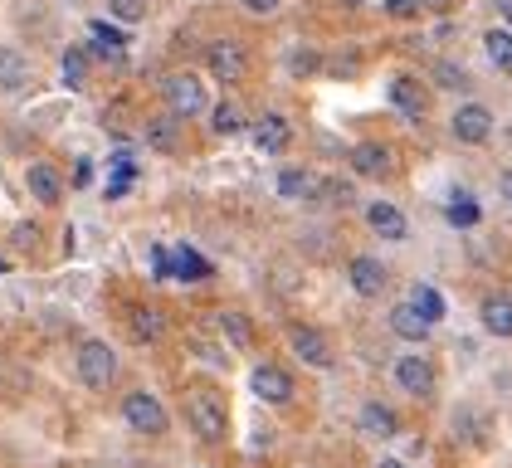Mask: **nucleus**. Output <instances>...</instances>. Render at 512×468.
I'll return each mask as SVG.
<instances>
[{
  "label": "nucleus",
  "mask_w": 512,
  "mask_h": 468,
  "mask_svg": "<svg viewBox=\"0 0 512 468\" xmlns=\"http://www.w3.org/2000/svg\"><path fill=\"white\" fill-rule=\"evenodd\" d=\"M181 410H186V425L196 429L200 444H220L225 439V400L215 395L210 386H191L186 395H181Z\"/></svg>",
  "instance_id": "f257e3e1"
},
{
  "label": "nucleus",
  "mask_w": 512,
  "mask_h": 468,
  "mask_svg": "<svg viewBox=\"0 0 512 468\" xmlns=\"http://www.w3.org/2000/svg\"><path fill=\"white\" fill-rule=\"evenodd\" d=\"M161 98H166V113L176 117V122H191L210 108V98H205V83L196 74H171L161 83Z\"/></svg>",
  "instance_id": "f03ea898"
},
{
  "label": "nucleus",
  "mask_w": 512,
  "mask_h": 468,
  "mask_svg": "<svg viewBox=\"0 0 512 468\" xmlns=\"http://www.w3.org/2000/svg\"><path fill=\"white\" fill-rule=\"evenodd\" d=\"M79 381L88 390H103V386H113L118 381V351L108 347V342H98V337H88L79 347Z\"/></svg>",
  "instance_id": "7ed1b4c3"
},
{
  "label": "nucleus",
  "mask_w": 512,
  "mask_h": 468,
  "mask_svg": "<svg viewBox=\"0 0 512 468\" xmlns=\"http://www.w3.org/2000/svg\"><path fill=\"white\" fill-rule=\"evenodd\" d=\"M122 420H127V429H137V434H166V405H161L157 395H147V390H132L127 400H122Z\"/></svg>",
  "instance_id": "20e7f679"
},
{
  "label": "nucleus",
  "mask_w": 512,
  "mask_h": 468,
  "mask_svg": "<svg viewBox=\"0 0 512 468\" xmlns=\"http://www.w3.org/2000/svg\"><path fill=\"white\" fill-rule=\"evenodd\" d=\"M205 69L220 78V83H239V78L249 74V54H244L239 39H215V44L205 49Z\"/></svg>",
  "instance_id": "39448f33"
},
{
  "label": "nucleus",
  "mask_w": 512,
  "mask_h": 468,
  "mask_svg": "<svg viewBox=\"0 0 512 468\" xmlns=\"http://www.w3.org/2000/svg\"><path fill=\"white\" fill-rule=\"evenodd\" d=\"M449 127H454V137H459V142L478 147V142H488V137H493V113H488L483 103H464V108H454Z\"/></svg>",
  "instance_id": "423d86ee"
},
{
  "label": "nucleus",
  "mask_w": 512,
  "mask_h": 468,
  "mask_svg": "<svg viewBox=\"0 0 512 468\" xmlns=\"http://www.w3.org/2000/svg\"><path fill=\"white\" fill-rule=\"evenodd\" d=\"M288 347H293V356H298L303 366H317V371L332 366V342H327L317 327H293V332H288Z\"/></svg>",
  "instance_id": "0eeeda50"
},
{
  "label": "nucleus",
  "mask_w": 512,
  "mask_h": 468,
  "mask_svg": "<svg viewBox=\"0 0 512 468\" xmlns=\"http://www.w3.org/2000/svg\"><path fill=\"white\" fill-rule=\"evenodd\" d=\"M391 108L395 113H405L410 122H420V117L430 113V93H425V83L410 78V74L391 78Z\"/></svg>",
  "instance_id": "6e6552de"
},
{
  "label": "nucleus",
  "mask_w": 512,
  "mask_h": 468,
  "mask_svg": "<svg viewBox=\"0 0 512 468\" xmlns=\"http://www.w3.org/2000/svg\"><path fill=\"white\" fill-rule=\"evenodd\" d=\"M249 386H254L259 400H269V405H288V400H293V376H288L283 366H254Z\"/></svg>",
  "instance_id": "1a4fd4ad"
},
{
  "label": "nucleus",
  "mask_w": 512,
  "mask_h": 468,
  "mask_svg": "<svg viewBox=\"0 0 512 468\" xmlns=\"http://www.w3.org/2000/svg\"><path fill=\"white\" fill-rule=\"evenodd\" d=\"M395 386L425 400V395H434V366L425 356H400L395 361Z\"/></svg>",
  "instance_id": "9d476101"
},
{
  "label": "nucleus",
  "mask_w": 512,
  "mask_h": 468,
  "mask_svg": "<svg viewBox=\"0 0 512 468\" xmlns=\"http://www.w3.org/2000/svg\"><path fill=\"white\" fill-rule=\"evenodd\" d=\"M386 283H391V273L381 259H371V254H356L352 259V288L361 298H381L386 293Z\"/></svg>",
  "instance_id": "9b49d317"
},
{
  "label": "nucleus",
  "mask_w": 512,
  "mask_h": 468,
  "mask_svg": "<svg viewBox=\"0 0 512 468\" xmlns=\"http://www.w3.org/2000/svg\"><path fill=\"white\" fill-rule=\"evenodd\" d=\"M25 186H30V195H35L40 205H59V200H64V176H59L49 161H35V166L25 171Z\"/></svg>",
  "instance_id": "f8f14e48"
},
{
  "label": "nucleus",
  "mask_w": 512,
  "mask_h": 468,
  "mask_svg": "<svg viewBox=\"0 0 512 468\" xmlns=\"http://www.w3.org/2000/svg\"><path fill=\"white\" fill-rule=\"evenodd\" d=\"M352 166L361 171V176H371V181H386V176L395 171L391 152H386L381 142H356V147H352Z\"/></svg>",
  "instance_id": "ddd939ff"
},
{
  "label": "nucleus",
  "mask_w": 512,
  "mask_h": 468,
  "mask_svg": "<svg viewBox=\"0 0 512 468\" xmlns=\"http://www.w3.org/2000/svg\"><path fill=\"white\" fill-rule=\"evenodd\" d=\"M366 225H371V234H381V239H405V234H410L405 215H400L395 205H386V200L366 205Z\"/></svg>",
  "instance_id": "4468645a"
},
{
  "label": "nucleus",
  "mask_w": 512,
  "mask_h": 468,
  "mask_svg": "<svg viewBox=\"0 0 512 468\" xmlns=\"http://www.w3.org/2000/svg\"><path fill=\"white\" fill-rule=\"evenodd\" d=\"M30 83V59L10 44H0V93H20Z\"/></svg>",
  "instance_id": "2eb2a0df"
},
{
  "label": "nucleus",
  "mask_w": 512,
  "mask_h": 468,
  "mask_svg": "<svg viewBox=\"0 0 512 468\" xmlns=\"http://www.w3.org/2000/svg\"><path fill=\"white\" fill-rule=\"evenodd\" d=\"M288 137H293V132H288V122H283L278 113L259 117V127H254V147H259V152H269V156L283 152V147H288Z\"/></svg>",
  "instance_id": "dca6fc26"
},
{
  "label": "nucleus",
  "mask_w": 512,
  "mask_h": 468,
  "mask_svg": "<svg viewBox=\"0 0 512 468\" xmlns=\"http://www.w3.org/2000/svg\"><path fill=\"white\" fill-rule=\"evenodd\" d=\"M395 410L391 405H376V400H371V405H361V434H371V439H391L395 434Z\"/></svg>",
  "instance_id": "f3484780"
},
{
  "label": "nucleus",
  "mask_w": 512,
  "mask_h": 468,
  "mask_svg": "<svg viewBox=\"0 0 512 468\" xmlns=\"http://www.w3.org/2000/svg\"><path fill=\"white\" fill-rule=\"evenodd\" d=\"M147 147H157V152H176L181 147V122L171 113H161L147 122Z\"/></svg>",
  "instance_id": "a211bd4d"
},
{
  "label": "nucleus",
  "mask_w": 512,
  "mask_h": 468,
  "mask_svg": "<svg viewBox=\"0 0 512 468\" xmlns=\"http://www.w3.org/2000/svg\"><path fill=\"white\" fill-rule=\"evenodd\" d=\"M278 195H283V200H308V195H317L313 171H303V166H288V171H278Z\"/></svg>",
  "instance_id": "6ab92c4d"
},
{
  "label": "nucleus",
  "mask_w": 512,
  "mask_h": 468,
  "mask_svg": "<svg viewBox=\"0 0 512 468\" xmlns=\"http://www.w3.org/2000/svg\"><path fill=\"white\" fill-rule=\"evenodd\" d=\"M391 327L405 337V342H425L430 337V322L420 317V312L410 308V303H395V312H391Z\"/></svg>",
  "instance_id": "aec40b11"
},
{
  "label": "nucleus",
  "mask_w": 512,
  "mask_h": 468,
  "mask_svg": "<svg viewBox=\"0 0 512 468\" xmlns=\"http://www.w3.org/2000/svg\"><path fill=\"white\" fill-rule=\"evenodd\" d=\"M405 303H410V308L420 312V317H425L430 327H434V322H439V317H444V293H439V288H430V283H415Z\"/></svg>",
  "instance_id": "412c9836"
},
{
  "label": "nucleus",
  "mask_w": 512,
  "mask_h": 468,
  "mask_svg": "<svg viewBox=\"0 0 512 468\" xmlns=\"http://www.w3.org/2000/svg\"><path fill=\"white\" fill-rule=\"evenodd\" d=\"M220 332H225V342H230L235 351L254 347V322H249L244 312H220Z\"/></svg>",
  "instance_id": "4be33fe9"
},
{
  "label": "nucleus",
  "mask_w": 512,
  "mask_h": 468,
  "mask_svg": "<svg viewBox=\"0 0 512 468\" xmlns=\"http://www.w3.org/2000/svg\"><path fill=\"white\" fill-rule=\"evenodd\" d=\"M132 332H137V342L147 347V342H161L166 337V317L157 308H132Z\"/></svg>",
  "instance_id": "5701e85b"
},
{
  "label": "nucleus",
  "mask_w": 512,
  "mask_h": 468,
  "mask_svg": "<svg viewBox=\"0 0 512 468\" xmlns=\"http://www.w3.org/2000/svg\"><path fill=\"white\" fill-rule=\"evenodd\" d=\"M483 327L493 337H512V298H488L483 303Z\"/></svg>",
  "instance_id": "b1692460"
},
{
  "label": "nucleus",
  "mask_w": 512,
  "mask_h": 468,
  "mask_svg": "<svg viewBox=\"0 0 512 468\" xmlns=\"http://www.w3.org/2000/svg\"><path fill=\"white\" fill-rule=\"evenodd\" d=\"M483 49H488V59H493L503 74H512V35L508 30H488V35H483Z\"/></svg>",
  "instance_id": "393cba45"
},
{
  "label": "nucleus",
  "mask_w": 512,
  "mask_h": 468,
  "mask_svg": "<svg viewBox=\"0 0 512 468\" xmlns=\"http://www.w3.org/2000/svg\"><path fill=\"white\" fill-rule=\"evenodd\" d=\"M210 127H215V137H235L239 127H244V113H239L235 103H220V108L210 113Z\"/></svg>",
  "instance_id": "a878e982"
},
{
  "label": "nucleus",
  "mask_w": 512,
  "mask_h": 468,
  "mask_svg": "<svg viewBox=\"0 0 512 468\" xmlns=\"http://www.w3.org/2000/svg\"><path fill=\"white\" fill-rule=\"evenodd\" d=\"M171 259H176V273H181V278H205V273H210V264L200 259L196 249H186V244H181Z\"/></svg>",
  "instance_id": "bb28decb"
},
{
  "label": "nucleus",
  "mask_w": 512,
  "mask_h": 468,
  "mask_svg": "<svg viewBox=\"0 0 512 468\" xmlns=\"http://www.w3.org/2000/svg\"><path fill=\"white\" fill-rule=\"evenodd\" d=\"M64 83H69V88H83V83H88V54H83V49H69V54H64Z\"/></svg>",
  "instance_id": "cd10ccee"
},
{
  "label": "nucleus",
  "mask_w": 512,
  "mask_h": 468,
  "mask_svg": "<svg viewBox=\"0 0 512 468\" xmlns=\"http://www.w3.org/2000/svg\"><path fill=\"white\" fill-rule=\"evenodd\" d=\"M108 10L127 20V25H137V20H147V10H152V0H108Z\"/></svg>",
  "instance_id": "c85d7f7f"
},
{
  "label": "nucleus",
  "mask_w": 512,
  "mask_h": 468,
  "mask_svg": "<svg viewBox=\"0 0 512 468\" xmlns=\"http://www.w3.org/2000/svg\"><path fill=\"white\" fill-rule=\"evenodd\" d=\"M449 220H454V225H464V230H469L473 220H478V205H473L469 195H464V200H454V205H449Z\"/></svg>",
  "instance_id": "c756f323"
},
{
  "label": "nucleus",
  "mask_w": 512,
  "mask_h": 468,
  "mask_svg": "<svg viewBox=\"0 0 512 468\" xmlns=\"http://www.w3.org/2000/svg\"><path fill=\"white\" fill-rule=\"evenodd\" d=\"M434 78H439L444 88H469V74L454 69V64H434Z\"/></svg>",
  "instance_id": "7c9ffc66"
},
{
  "label": "nucleus",
  "mask_w": 512,
  "mask_h": 468,
  "mask_svg": "<svg viewBox=\"0 0 512 468\" xmlns=\"http://www.w3.org/2000/svg\"><path fill=\"white\" fill-rule=\"evenodd\" d=\"M386 10L395 20H410V15H420V0H386Z\"/></svg>",
  "instance_id": "2f4dec72"
},
{
  "label": "nucleus",
  "mask_w": 512,
  "mask_h": 468,
  "mask_svg": "<svg viewBox=\"0 0 512 468\" xmlns=\"http://www.w3.org/2000/svg\"><path fill=\"white\" fill-rule=\"evenodd\" d=\"M239 5H244L249 15H274V10L283 5V0H239Z\"/></svg>",
  "instance_id": "473e14b6"
},
{
  "label": "nucleus",
  "mask_w": 512,
  "mask_h": 468,
  "mask_svg": "<svg viewBox=\"0 0 512 468\" xmlns=\"http://www.w3.org/2000/svg\"><path fill=\"white\" fill-rule=\"evenodd\" d=\"M313 69H317V54L298 49V54H293V74H313Z\"/></svg>",
  "instance_id": "72a5a7b5"
},
{
  "label": "nucleus",
  "mask_w": 512,
  "mask_h": 468,
  "mask_svg": "<svg viewBox=\"0 0 512 468\" xmlns=\"http://www.w3.org/2000/svg\"><path fill=\"white\" fill-rule=\"evenodd\" d=\"M493 10H498V20L508 25V35H512V0H493Z\"/></svg>",
  "instance_id": "f704fd0d"
},
{
  "label": "nucleus",
  "mask_w": 512,
  "mask_h": 468,
  "mask_svg": "<svg viewBox=\"0 0 512 468\" xmlns=\"http://www.w3.org/2000/svg\"><path fill=\"white\" fill-rule=\"evenodd\" d=\"M498 195L512 205V171H503V176H498Z\"/></svg>",
  "instance_id": "c9c22d12"
},
{
  "label": "nucleus",
  "mask_w": 512,
  "mask_h": 468,
  "mask_svg": "<svg viewBox=\"0 0 512 468\" xmlns=\"http://www.w3.org/2000/svg\"><path fill=\"white\" fill-rule=\"evenodd\" d=\"M376 468H410V464H400V459H381Z\"/></svg>",
  "instance_id": "e433bc0d"
},
{
  "label": "nucleus",
  "mask_w": 512,
  "mask_h": 468,
  "mask_svg": "<svg viewBox=\"0 0 512 468\" xmlns=\"http://www.w3.org/2000/svg\"><path fill=\"white\" fill-rule=\"evenodd\" d=\"M347 5H361V0H347Z\"/></svg>",
  "instance_id": "4c0bfd02"
}]
</instances>
